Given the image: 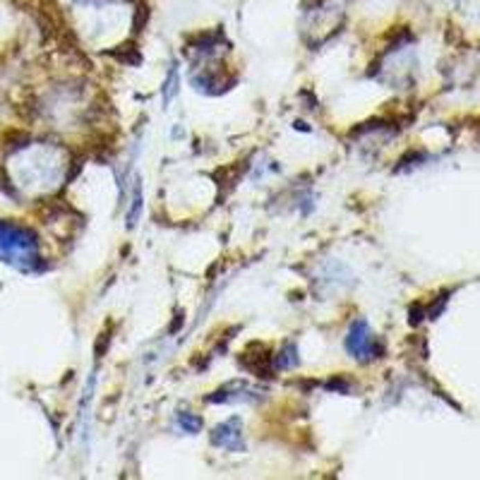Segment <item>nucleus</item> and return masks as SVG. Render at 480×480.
Wrapping results in <instances>:
<instances>
[{"label":"nucleus","mask_w":480,"mask_h":480,"mask_svg":"<svg viewBox=\"0 0 480 480\" xmlns=\"http://www.w3.org/2000/svg\"><path fill=\"white\" fill-rule=\"evenodd\" d=\"M348 351L353 353L356 358H377L375 353H377V343H375V338L368 334V327H365V322H358V325H353L351 329V336H348Z\"/></svg>","instance_id":"obj_1"},{"label":"nucleus","mask_w":480,"mask_h":480,"mask_svg":"<svg viewBox=\"0 0 480 480\" xmlns=\"http://www.w3.org/2000/svg\"><path fill=\"white\" fill-rule=\"evenodd\" d=\"M180 422H182V427H190L192 432H197V430H200V425H202V420H200V418H192L190 413L182 415Z\"/></svg>","instance_id":"obj_2"}]
</instances>
